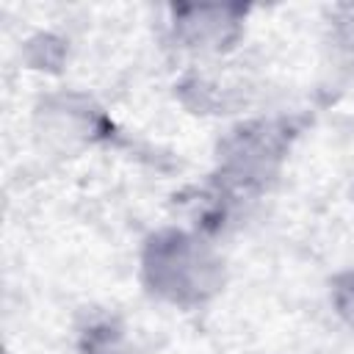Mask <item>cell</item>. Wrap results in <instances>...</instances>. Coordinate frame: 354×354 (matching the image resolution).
Wrapping results in <instances>:
<instances>
[{
  "mask_svg": "<svg viewBox=\"0 0 354 354\" xmlns=\"http://www.w3.org/2000/svg\"><path fill=\"white\" fill-rule=\"evenodd\" d=\"M141 290L180 313L210 307L227 288L230 266L213 235L194 224H163L144 235L136 257Z\"/></svg>",
  "mask_w": 354,
  "mask_h": 354,
  "instance_id": "1",
  "label": "cell"
},
{
  "mask_svg": "<svg viewBox=\"0 0 354 354\" xmlns=\"http://www.w3.org/2000/svg\"><path fill=\"white\" fill-rule=\"evenodd\" d=\"M301 122L288 113H249L235 119L213 147L205 188L232 210L263 199L282 177Z\"/></svg>",
  "mask_w": 354,
  "mask_h": 354,
  "instance_id": "2",
  "label": "cell"
},
{
  "mask_svg": "<svg viewBox=\"0 0 354 354\" xmlns=\"http://www.w3.org/2000/svg\"><path fill=\"white\" fill-rule=\"evenodd\" d=\"M116 124L105 105L75 86L39 94L33 105V136L58 155H83L111 141Z\"/></svg>",
  "mask_w": 354,
  "mask_h": 354,
  "instance_id": "3",
  "label": "cell"
},
{
  "mask_svg": "<svg viewBox=\"0 0 354 354\" xmlns=\"http://www.w3.org/2000/svg\"><path fill=\"white\" fill-rule=\"evenodd\" d=\"M249 17L241 3H174L166 8V41L196 64H218L243 44Z\"/></svg>",
  "mask_w": 354,
  "mask_h": 354,
  "instance_id": "4",
  "label": "cell"
},
{
  "mask_svg": "<svg viewBox=\"0 0 354 354\" xmlns=\"http://www.w3.org/2000/svg\"><path fill=\"white\" fill-rule=\"evenodd\" d=\"M77 354H130L124 324L108 310H88L75 329Z\"/></svg>",
  "mask_w": 354,
  "mask_h": 354,
  "instance_id": "5",
  "label": "cell"
},
{
  "mask_svg": "<svg viewBox=\"0 0 354 354\" xmlns=\"http://www.w3.org/2000/svg\"><path fill=\"white\" fill-rule=\"evenodd\" d=\"M69 58V47L55 33H36L25 41V61L28 69L36 72H61V66Z\"/></svg>",
  "mask_w": 354,
  "mask_h": 354,
  "instance_id": "6",
  "label": "cell"
},
{
  "mask_svg": "<svg viewBox=\"0 0 354 354\" xmlns=\"http://www.w3.org/2000/svg\"><path fill=\"white\" fill-rule=\"evenodd\" d=\"M329 304L335 310V315L354 329V268L337 271L329 282Z\"/></svg>",
  "mask_w": 354,
  "mask_h": 354,
  "instance_id": "7",
  "label": "cell"
}]
</instances>
